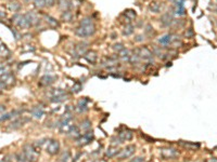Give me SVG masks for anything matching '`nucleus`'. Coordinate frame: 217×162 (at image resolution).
Here are the masks:
<instances>
[{
  "mask_svg": "<svg viewBox=\"0 0 217 162\" xmlns=\"http://www.w3.org/2000/svg\"><path fill=\"white\" fill-rule=\"evenodd\" d=\"M124 49H125V47L123 43H115V45H113V50L116 53H120V52H122Z\"/></svg>",
  "mask_w": 217,
  "mask_h": 162,
  "instance_id": "nucleus-37",
  "label": "nucleus"
},
{
  "mask_svg": "<svg viewBox=\"0 0 217 162\" xmlns=\"http://www.w3.org/2000/svg\"><path fill=\"white\" fill-rule=\"evenodd\" d=\"M125 16V19H127V24H131V22L133 21V19H136V16H137V13H136L135 10H131V9H128V10H126L124 12V14H123Z\"/></svg>",
  "mask_w": 217,
  "mask_h": 162,
  "instance_id": "nucleus-19",
  "label": "nucleus"
},
{
  "mask_svg": "<svg viewBox=\"0 0 217 162\" xmlns=\"http://www.w3.org/2000/svg\"><path fill=\"white\" fill-rule=\"evenodd\" d=\"M117 63V58H104L102 61V65L103 66H114Z\"/></svg>",
  "mask_w": 217,
  "mask_h": 162,
  "instance_id": "nucleus-24",
  "label": "nucleus"
},
{
  "mask_svg": "<svg viewBox=\"0 0 217 162\" xmlns=\"http://www.w3.org/2000/svg\"><path fill=\"white\" fill-rule=\"evenodd\" d=\"M186 10L185 6L183 4V1H178L176 3H174V9H173V14L178 15V16H181V15H185Z\"/></svg>",
  "mask_w": 217,
  "mask_h": 162,
  "instance_id": "nucleus-12",
  "label": "nucleus"
},
{
  "mask_svg": "<svg viewBox=\"0 0 217 162\" xmlns=\"http://www.w3.org/2000/svg\"><path fill=\"white\" fill-rule=\"evenodd\" d=\"M87 48H88V43H86V42L77 43L76 47L74 48V54H75L76 58L85 55V53L87 52Z\"/></svg>",
  "mask_w": 217,
  "mask_h": 162,
  "instance_id": "nucleus-8",
  "label": "nucleus"
},
{
  "mask_svg": "<svg viewBox=\"0 0 217 162\" xmlns=\"http://www.w3.org/2000/svg\"><path fill=\"white\" fill-rule=\"evenodd\" d=\"M135 150H136V147L133 145L126 146L124 149L120 150V152L117 154L116 158H117L118 160H124V159H128L129 157H131L133 154H135Z\"/></svg>",
  "mask_w": 217,
  "mask_h": 162,
  "instance_id": "nucleus-6",
  "label": "nucleus"
},
{
  "mask_svg": "<svg viewBox=\"0 0 217 162\" xmlns=\"http://www.w3.org/2000/svg\"><path fill=\"white\" fill-rule=\"evenodd\" d=\"M120 152V149H118L117 146H111V147L108 148V150L106 151V156L108 158H114V157L117 156V154Z\"/></svg>",
  "mask_w": 217,
  "mask_h": 162,
  "instance_id": "nucleus-21",
  "label": "nucleus"
},
{
  "mask_svg": "<svg viewBox=\"0 0 217 162\" xmlns=\"http://www.w3.org/2000/svg\"><path fill=\"white\" fill-rule=\"evenodd\" d=\"M138 54H139L140 58H143V60H147V61H151L153 58L152 51L147 47H142V48H140V49H138Z\"/></svg>",
  "mask_w": 217,
  "mask_h": 162,
  "instance_id": "nucleus-9",
  "label": "nucleus"
},
{
  "mask_svg": "<svg viewBox=\"0 0 217 162\" xmlns=\"http://www.w3.org/2000/svg\"><path fill=\"white\" fill-rule=\"evenodd\" d=\"M61 19H62V21H64V22H71L72 19H73V12L70 10L63 11L62 15H61Z\"/></svg>",
  "mask_w": 217,
  "mask_h": 162,
  "instance_id": "nucleus-26",
  "label": "nucleus"
},
{
  "mask_svg": "<svg viewBox=\"0 0 217 162\" xmlns=\"http://www.w3.org/2000/svg\"><path fill=\"white\" fill-rule=\"evenodd\" d=\"M67 95L66 94H62V95H59V96H53V97H50V102L52 103H61L63 100H67Z\"/></svg>",
  "mask_w": 217,
  "mask_h": 162,
  "instance_id": "nucleus-32",
  "label": "nucleus"
},
{
  "mask_svg": "<svg viewBox=\"0 0 217 162\" xmlns=\"http://www.w3.org/2000/svg\"><path fill=\"white\" fill-rule=\"evenodd\" d=\"M30 113H32L33 117L36 118V119H40V118L45 115V109L41 106H35L30 109Z\"/></svg>",
  "mask_w": 217,
  "mask_h": 162,
  "instance_id": "nucleus-16",
  "label": "nucleus"
},
{
  "mask_svg": "<svg viewBox=\"0 0 217 162\" xmlns=\"http://www.w3.org/2000/svg\"><path fill=\"white\" fill-rule=\"evenodd\" d=\"M4 111H6V107H4L3 105H0V115H2Z\"/></svg>",
  "mask_w": 217,
  "mask_h": 162,
  "instance_id": "nucleus-45",
  "label": "nucleus"
},
{
  "mask_svg": "<svg viewBox=\"0 0 217 162\" xmlns=\"http://www.w3.org/2000/svg\"><path fill=\"white\" fill-rule=\"evenodd\" d=\"M87 103H88L87 98H83V100H80L75 107L76 111L79 113H85V111H87V109H88V107H87Z\"/></svg>",
  "mask_w": 217,
  "mask_h": 162,
  "instance_id": "nucleus-17",
  "label": "nucleus"
},
{
  "mask_svg": "<svg viewBox=\"0 0 217 162\" xmlns=\"http://www.w3.org/2000/svg\"><path fill=\"white\" fill-rule=\"evenodd\" d=\"M45 19H46V22H47V24L49 26H51V27H59V22L57 21L56 19L51 17L50 15H45Z\"/></svg>",
  "mask_w": 217,
  "mask_h": 162,
  "instance_id": "nucleus-28",
  "label": "nucleus"
},
{
  "mask_svg": "<svg viewBox=\"0 0 217 162\" xmlns=\"http://www.w3.org/2000/svg\"><path fill=\"white\" fill-rule=\"evenodd\" d=\"M9 56H10V51H9V49L4 45H0V58H8Z\"/></svg>",
  "mask_w": 217,
  "mask_h": 162,
  "instance_id": "nucleus-29",
  "label": "nucleus"
},
{
  "mask_svg": "<svg viewBox=\"0 0 217 162\" xmlns=\"http://www.w3.org/2000/svg\"><path fill=\"white\" fill-rule=\"evenodd\" d=\"M80 129H82L83 131H89L91 129V122H90V120H88V119H85V120H83L82 122H80Z\"/></svg>",
  "mask_w": 217,
  "mask_h": 162,
  "instance_id": "nucleus-30",
  "label": "nucleus"
},
{
  "mask_svg": "<svg viewBox=\"0 0 217 162\" xmlns=\"http://www.w3.org/2000/svg\"><path fill=\"white\" fill-rule=\"evenodd\" d=\"M216 13H217V8H216Z\"/></svg>",
  "mask_w": 217,
  "mask_h": 162,
  "instance_id": "nucleus-49",
  "label": "nucleus"
},
{
  "mask_svg": "<svg viewBox=\"0 0 217 162\" xmlns=\"http://www.w3.org/2000/svg\"><path fill=\"white\" fill-rule=\"evenodd\" d=\"M176 39L177 38H175L174 35L167 34V35H164L163 37H161V38L159 39V42L161 43L162 45H170V43L174 42Z\"/></svg>",
  "mask_w": 217,
  "mask_h": 162,
  "instance_id": "nucleus-15",
  "label": "nucleus"
},
{
  "mask_svg": "<svg viewBox=\"0 0 217 162\" xmlns=\"http://www.w3.org/2000/svg\"><path fill=\"white\" fill-rule=\"evenodd\" d=\"M160 152H161V156L163 157L164 159H168V160H174V159H176L179 157L178 150L175 149V148H172V147L162 148Z\"/></svg>",
  "mask_w": 217,
  "mask_h": 162,
  "instance_id": "nucleus-5",
  "label": "nucleus"
},
{
  "mask_svg": "<svg viewBox=\"0 0 217 162\" xmlns=\"http://www.w3.org/2000/svg\"><path fill=\"white\" fill-rule=\"evenodd\" d=\"M179 144L180 145H183V147L186 148H189V149H198L199 147H200V145L199 144H192V143H183V141L179 142Z\"/></svg>",
  "mask_w": 217,
  "mask_h": 162,
  "instance_id": "nucleus-35",
  "label": "nucleus"
},
{
  "mask_svg": "<svg viewBox=\"0 0 217 162\" xmlns=\"http://www.w3.org/2000/svg\"><path fill=\"white\" fill-rule=\"evenodd\" d=\"M93 162H108L106 159H95Z\"/></svg>",
  "mask_w": 217,
  "mask_h": 162,
  "instance_id": "nucleus-46",
  "label": "nucleus"
},
{
  "mask_svg": "<svg viewBox=\"0 0 217 162\" xmlns=\"http://www.w3.org/2000/svg\"><path fill=\"white\" fill-rule=\"evenodd\" d=\"M163 9V4L161 2L157 1H152L150 4H149V10L152 13H160Z\"/></svg>",
  "mask_w": 217,
  "mask_h": 162,
  "instance_id": "nucleus-18",
  "label": "nucleus"
},
{
  "mask_svg": "<svg viewBox=\"0 0 217 162\" xmlns=\"http://www.w3.org/2000/svg\"><path fill=\"white\" fill-rule=\"evenodd\" d=\"M133 40H135L136 42H141V41L144 40V36L143 35H137V36L133 38Z\"/></svg>",
  "mask_w": 217,
  "mask_h": 162,
  "instance_id": "nucleus-43",
  "label": "nucleus"
},
{
  "mask_svg": "<svg viewBox=\"0 0 217 162\" xmlns=\"http://www.w3.org/2000/svg\"><path fill=\"white\" fill-rule=\"evenodd\" d=\"M28 121V119H17V120H15V121H13V123L11 124L9 128L10 129H19V128H21L22 126H23L25 122H27Z\"/></svg>",
  "mask_w": 217,
  "mask_h": 162,
  "instance_id": "nucleus-25",
  "label": "nucleus"
},
{
  "mask_svg": "<svg viewBox=\"0 0 217 162\" xmlns=\"http://www.w3.org/2000/svg\"><path fill=\"white\" fill-rule=\"evenodd\" d=\"M20 111H11V113H2L0 115V122H3V121H7V120L11 119V118L15 117L16 115H19Z\"/></svg>",
  "mask_w": 217,
  "mask_h": 162,
  "instance_id": "nucleus-22",
  "label": "nucleus"
},
{
  "mask_svg": "<svg viewBox=\"0 0 217 162\" xmlns=\"http://www.w3.org/2000/svg\"><path fill=\"white\" fill-rule=\"evenodd\" d=\"M70 159H71V152H70L69 150H65V151H63L62 155H61L59 162H69Z\"/></svg>",
  "mask_w": 217,
  "mask_h": 162,
  "instance_id": "nucleus-33",
  "label": "nucleus"
},
{
  "mask_svg": "<svg viewBox=\"0 0 217 162\" xmlns=\"http://www.w3.org/2000/svg\"><path fill=\"white\" fill-rule=\"evenodd\" d=\"M26 16H27L30 25L36 26V25H38V24H40V21H41L40 17H39L35 12H33V11H29V12L26 13Z\"/></svg>",
  "mask_w": 217,
  "mask_h": 162,
  "instance_id": "nucleus-14",
  "label": "nucleus"
},
{
  "mask_svg": "<svg viewBox=\"0 0 217 162\" xmlns=\"http://www.w3.org/2000/svg\"><path fill=\"white\" fill-rule=\"evenodd\" d=\"M62 94H65L64 90H62V89H53L51 91V97H53V96L62 95Z\"/></svg>",
  "mask_w": 217,
  "mask_h": 162,
  "instance_id": "nucleus-38",
  "label": "nucleus"
},
{
  "mask_svg": "<svg viewBox=\"0 0 217 162\" xmlns=\"http://www.w3.org/2000/svg\"><path fill=\"white\" fill-rule=\"evenodd\" d=\"M57 0H46V6H48V8H51V6H53L54 4H56Z\"/></svg>",
  "mask_w": 217,
  "mask_h": 162,
  "instance_id": "nucleus-42",
  "label": "nucleus"
},
{
  "mask_svg": "<svg viewBox=\"0 0 217 162\" xmlns=\"http://www.w3.org/2000/svg\"><path fill=\"white\" fill-rule=\"evenodd\" d=\"M133 133L131 132L130 130H128V129H125V130L120 131V132L118 133V139H120L123 143L127 141H130V139H133Z\"/></svg>",
  "mask_w": 217,
  "mask_h": 162,
  "instance_id": "nucleus-11",
  "label": "nucleus"
},
{
  "mask_svg": "<svg viewBox=\"0 0 217 162\" xmlns=\"http://www.w3.org/2000/svg\"><path fill=\"white\" fill-rule=\"evenodd\" d=\"M46 151L47 154L51 155V156H56L60 151V143L57 139H50L47 142L46 145Z\"/></svg>",
  "mask_w": 217,
  "mask_h": 162,
  "instance_id": "nucleus-4",
  "label": "nucleus"
},
{
  "mask_svg": "<svg viewBox=\"0 0 217 162\" xmlns=\"http://www.w3.org/2000/svg\"><path fill=\"white\" fill-rule=\"evenodd\" d=\"M80 90H82V84H80L79 82H76L75 84L72 87V92H73V93H78Z\"/></svg>",
  "mask_w": 217,
  "mask_h": 162,
  "instance_id": "nucleus-41",
  "label": "nucleus"
},
{
  "mask_svg": "<svg viewBox=\"0 0 217 162\" xmlns=\"http://www.w3.org/2000/svg\"><path fill=\"white\" fill-rule=\"evenodd\" d=\"M133 26L131 25V24H126V26L124 27V29H123V35L124 36H130L131 34L133 32Z\"/></svg>",
  "mask_w": 217,
  "mask_h": 162,
  "instance_id": "nucleus-31",
  "label": "nucleus"
},
{
  "mask_svg": "<svg viewBox=\"0 0 217 162\" xmlns=\"http://www.w3.org/2000/svg\"><path fill=\"white\" fill-rule=\"evenodd\" d=\"M129 162H144V158L143 157H137V158L131 159Z\"/></svg>",
  "mask_w": 217,
  "mask_h": 162,
  "instance_id": "nucleus-44",
  "label": "nucleus"
},
{
  "mask_svg": "<svg viewBox=\"0 0 217 162\" xmlns=\"http://www.w3.org/2000/svg\"><path fill=\"white\" fill-rule=\"evenodd\" d=\"M70 2L71 0H58V6L62 11L70 10Z\"/></svg>",
  "mask_w": 217,
  "mask_h": 162,
  "instance_id": "nucleus-27",
  "label": "nucleus"
},
{
  "mask_svg": "<svg viewBox=\"0 0 217 162\" xmlns=\"http://www.w3.org/2000/svg\"><path fill=\"white\" fill-rule=\"evenodd\" d=\"M23 152L30 162H36L39 157V150L34 145H30V144L24 146Z\"/></svg>",
  "mask_w": 217,
  "mask_h": 162,
  "instance_id": "nucleus-2",
  "label": "nucleus"
},
{
  "mask_svg": "<svg viewBox=\"0 0 217 162\" xmlns=\"http://www.w3.org/2000/svg\"><path fill=\"white\" fill-rule=\"evenodd\" d=\"M161 22L164 26H172L173 24L176 23V21L174 19V16H173L172 13H165V14L162 15L161 17Z\"/></svg>",
  "mask_w": 217,
  "mask_h": 162,
  "instance_id": "nucleus-10",
  "label": "nucleus"
},
{
  "mask_svg": "<svg viewBox=\"0 0 217 162\" xmlns=\"http://www.w3.org/2000/svg\"><path fill=\"white\" fill-rule=\"evenodd\" d=\"M95 32H96V27L91 17H85V19H83L79 23V26L75 30L76 36L80 37V38L90 37Z\"/></svg>",
  "mask_w": 217,
  "mask_h": 162,
  "instance_id": "nucleus-1",
  "label": "nucleus"
},
{
  "mask_svg": "<svg viewBox=\"0 0 217 162\" xmlns=\"http://www.w3.org/2000/svg\"><path fill=\"white\" fill-rule=\"evenodd\" d=\"M216 1H217V0H216Z\"/></svg>",
  "mask_w": 217,
  "mask_h": 162,
  "instance_id": "nucleus-50",
  "label": "nucleus"
},
{
  "mask_svg": "<svg viewBox=\"0 0 217 162\" xmlns=\"http://www.w3.org/2000/svg\"><path fill=\"white\" fill-rule=\"evenodd\" d=\"M2 17H6V12L0 10V19H2Z\"/></svg>",
  "mask_w": 217,
  "mask_h": 162,
  "instance_id": "nucleus-47",
  "label": "nucleus"
},
{
  "mask_svg": "<svg viewBox=\"0 0 217 162\" xmlns=\"http://www.w3.org/2000/svg\"><path fill=\"white\" fill-rule=\"evenodd\" d=\"M15 159H16L17 162H30L27 159V157L24 155L23 151H21V152H19V154L15 155Z\"/></svg>",
  "mask_w": 217,
  "mask_h": 162,
  "instance_id": "nucleus-34",
  "label": "nucleus"
},
{
  "mask_svg": "<svg viewBox=\"0 0 217 162\" xmlns=\"http://www.w3.org/2000/svg\"><path fill=\"white\" fill-rule=\"evenodd\" d=\"M35 2V6L39 9H43L46 6V0H34Z\"/></svg>",
  "mask_w": 217,
  "mask_h": 162,
  "instance_id": "nucleus-39",
  "label": "nucleus"
},
{
  "mask_svg": "<svg viewBox=\"0 0 217 162\" xmlns=\"http://www.w3.org/2000/svg\"><path fill=\"white\" fill-rule=\"evenodd\" d=\"M8 8H9V10H10L11 12H16V11L20 10L21 6H20L17 2H11V3L8 4Z\"/></svg>",
  "mask_w": 217,
  "mask_h": 162,
  "instance_id": "nucleus-36",
  "label": "nucleus"
},
{
  "mask_svg": "<svg viewBox=\"0 0 217 162\" xmlns=\"http://www.w3.org/2000/svg\"><path fill=\"white\" fill-rule=\"evenodd\" d=\"M130 55H131V52L127 49H124L122 52L118 53V58L123 61V62H129V58H130Z\"/></svg>",
  "mask_w": 217,
  "mask_h": 162,
  "instance_id": "nucleus-23",
  "label": "nucleus"
},
{
  "mask_svg": "<svg viewBox=\"0 0 217 162\" xmlns=\"http://www.w3.org/2000/svg\"><path fill=\"white\" fill-rule=\"evenodd\" d=\"M56 79H57V77H54V76L46 75L40 79V84L41 85H50L54 82V80Z\"/></svg>",
  "mask_w": 217,
  "mask_h": 162,
  "instance_id": "nucleus-20",
  "label": "nucleus"
},
{
  "mask_svg": "<svg viewBox=\"0 0 217 162\" xmlns=\"http://www.w3.org/2000/svg\"><path fill=\"white\" fill-rule=\"evenodd\" d=\"M93 131H87L84 135H80L79 137L77 139V145L80 146V147H84V146L88 145L90 144V142L93 141Z\"/></svg>",
  "mask_w": 217,
  "mask_h": 162,
  "instance_id": "nucleus-7",
  "label": "nucleus"
},
{
  "mask_svg": "<svg viewBox=\"0 0 217 162\" xmlns=\"http://www.w3.org/2000/svg\"><path fill=\"white\" fill-rule=\"evenodd\" d=\"M46 141H48V139H39V141H37L36 143L34 144V146H35V147L37 148V149L39 150V149H40V148H41V147H43V144H46V143H47V142H46Z\"/></svg>",
  "mask_w": 217,
  "mask_h": 162,
  "instance_id": "nucleus-40",
  "label": "nucleus"
},
{
  "mask_svg": "<svg viewBox=\"0 0 217 162\" xmlns=\"http://www.w3.org/2000/svg\"><path fill=\"white\" fill-rule=\"evenodd\" d=\"M12 21L14 22L15 25H16L19 28H21V29H27V28H29L30 26H32L29 23V21H28L27 16H26V14L15 15V16L12 19Z\"/></svg>",
  "mask_w": 217,
  "mask_h": 162,
  "instance_id": "nucleus-3",
  "label": "nucleus"
},
{
  "mask_svg": "<svg viewBox=\"0 0 217 162\" xmlns=\"http://www.w3.org/2000/svg\"><path fill=\"white\" fill-rule=\"evenodd\" d=\"M84 58L88 63H90V64H95L98 61V53L96 51H93V50L91 51H87L84 55Z\"/></svg>",
  "mask_w": 217,
  "mask_h": 162,
  "instance_id": "nucleus-13",
  "label": "nucleus"
},
{
  "mask_svg": "<svg viewBox=\"0 0 217 162\" xmlns=\"http://www.w3.org/2000/svg\"><path fill=\"white\" fill-rule=\"evenodd\" d=\"M28 1H30V0H28ZM32 1H34V0H32Z\"/></svg>",
  "mask_w": 217,
  "mask_h": 162,
  "instance_id": "nucleus-48",
  "label": "nucleus"
}]
</instances>
